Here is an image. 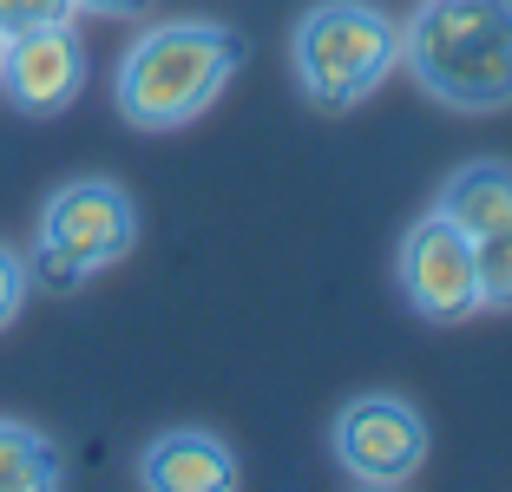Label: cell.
Instances as JSON below:
<instances>
[{"instance_id":"cell-14","label":"cell","mask_w":512,"mask_h":492,"mask_svg":"<svg viewBox=\"0 0 512 492\" xmlns=\"http://www.w3.org/2000/svg\"><path fill=\"white\" fill-rule=\"evenodd\" d=\"M46 20H73V0H0V40H14Z\"/></svg>"},{"instance_id":"cell-6","label":"cell","mask_w":512,"mask_h":492,"mask_svg":"<svg viewBox=\"0 0 512 492\" xmlns=\"http://www.w3.org/2000/svg\"><path fill=\"white\" fill-rule=\"evenodd\" d=\"M40 243H60L79 263L99 269L125 263L138 250V204L125 184L112 178H66L60 191L40 204Z\"/></svg>"},{"instance_id":"cell-13","label":"cell","mask_w":512,"mask_h":492,"mask_svg":"<svg viewBox=\"0 0 512 492\" xmlns=\"http://www.w3.org/2000/svg\"><path fill=\"white\" fill-rule=\"evenodd\" d=\"M27 296H33V283H27V250L0 243V328H14V322H20Z\"/></svg>"},{"instance_id":"cell-7","label":"cell","mask_w":512,"mask_h":492,"mask_svg":"<svg viewBox=\"0 0 512 492\" xmlns=\"http://www.w3.org/2000/svg\"><path fill=\"white\" fill-rule=\"evenodd\" d=\"M86 92V40L73 20H46L0 46V99L20 119H60Z\"/></svg>"},{"instance_id":"cell-15","label":"cell","mask_w":512,"mask_h":492,"mask_svg":"<svg viewBox=\"0 0 512 492\" xmlns=\"http://www.w3.org/2000/svg\"><path fill=\"white\" fill-rule=\"evenodd\" d=\"M73 14H106V20H132V14H151V0H73Z\"/></svg>"},{"instance_id":"cell-4","label":"cell","mask_w":512,"mask_h":492,"mask_svg":"<svg viewBox=\"0 0 512 492\" xmlns=\"http://www.w3.org/2000/svg\"><path fill=\"white\" fill-rule=\"evenodd\" d=\"M329 453L355 486H407L427 466V414L407 394H355L329 427Z\"/></svg>"},{"instance_id":"cell-8","label":"cell","mask_w":512,"mask_h":492,"mask_svg":"<svg viewBox=\"0 0 512 492\" xmlns=\"http://www.w3.org/2000/svg\"><path fill=\"white\" fill-rule=\"evenodd\" d=\"M243 460L211 427H165L138 453V486L151 492H237Z\"/></svg>"},{"instance_id":"cell-10","label":"cell","mask_w":512,"mask_h":492,"mask_svg":"<svg viewBox=\"0 0 512 492\" xmlns=\"http://www.w3.org/2000/svg\"><path fill=\"white\" fill-rule=\"evenodd\" d=\"M60 479H66V453L53 447V433L0 414V492H53Z\"/></svg>"},{"instance_id":"cell-1","label":"cell","mask_w":512,"mask_h":492,"mask_svg":"<svg viewBox=\"0 0 512 492\" xmlns=\"http://www.w3.org/2000/svg\"><path fill=\"white\" fill-rule=\"evenodd\" d=\"M243 53V33L224 20H158L119 53L112 105L132 132H178L224 99Z\"/></svg>"},{"instance_id":"cell-16","label":"cell","mask_w":512,"mask_h":492,"mask_svg":"<svg viewBox=\"0 0 512 492\" xmlns=\"http://www.w3.org/2000/svg\"><path fill=\"white\" fill-rule=\"evenodd\" d=\"M0 46H7V40H0Z\"/></svg>"},{"instance_id":"cell-11","label":"cell","mask_w":512,"mask_h":492,"mask_svg":"<svg viewBox=\"0 0 512 492\" xmlns=\"http://www.w3.org/2000/svg\"><path fill=\"white\" fill-rule=\"evenodd\" d=\"M473 276H480V309L512 315V224L473 237Z\"/></svg>"},{"instance_id":"cell-9","label":"cell","mask_w":512,"mask_h":492,"mask_svg":"<svg viewBox=\"0 0 512 492\" xmlns=\"http://www.w3.org/2000/svg\"><path fill=\"white\" fill-rule=\"evenodd\" d=\"M434 210L453 217L467 237H486V230L512 224V164L506 158H467L460 171H447Z\"/></svg>"},{"instance_id":"cell-2","label":"cell","mask_w":512,"mask_h":492,"mask_svg":"<svg viewBox=\"0 0 512 492\" xmlns=\"http://www.w3.org/2000/svg\"><path fill=\"white\" fill-rule=\"evenodd\" d=\"M407 79L447 112L512 105V0H421L401 27Z\"/></svg>"},{"instance_id":"cell-3","label":"cell","mask_w":512,"mask_h":492,"mask_svg":"<svg viewBox=\"0 0 512 492\" xmlns=\"http://www.w3.org/2000/svg\"><path fill=\"white\" fill-rule=\"evenodd\" d=\"M289 66L309 105L348 112L375 99L401 66V27L375 0H316L289 33Z\"/></svg>"},{"instance_id":"cell-12","label":"cell","mask_w":512,"mask_h":492,"mask_svg":"<svg viewBox=\"0 0 512 492\" xmlns=\"http://www.w3.org/2000/svg\"><path fill=\"white\" fill-rule=\"evenodd\" d=\"M27 283H33V296H79V289L92 283V269L79 263L73 250L33 237V250H27Z\"/></svg>"},{"instance_id":"cell-5","label":"cell","mask_w":512,"mask_h":492,"mask_svg":"<svg viewBox=\"0 0 512 492\" xmlns=\"http://www.w3.org/2000/svg\"><path fill=\"white\" fill-rule=\"evenodd\" d=\"M394 283L421 322H467L480 315V276H473V237L453 217L427 210L401 230L394 250Z\"/></svg>"}]
</instances>
